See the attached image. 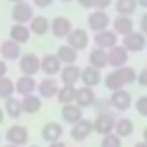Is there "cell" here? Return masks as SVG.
Returning <instances> with one entry per match:
<instances>
[{
  "label": "cell",
  "instance_id": "1",
  "mask_svg": "<svg viewBox=\"0 0 147 147\" xmlns=\"http://www.w3.org/2000/svg\"><path fill=\"white\" fill-rule=\"evenodd\" d=\"M104 85L107 90L114 92V90H121L126 85H131L137 82V71L131 66H123V67H116L113 71H109L107 75L102 78Z\"/></svg>",
  "mask_w": 147,
  "mask_h": 147
},
{
  "label": "cell",
  "instance_id": "2",
  "mask_svg": "<svg viewBox=\"0 0 147 147\" xmlns=\"http://www.w3.org/2000/svg\"><path fill=\"white\" fill-rule=\"evenodd\" d=\"M28 138H30V131L26 126L23 125H12L7 128L5 131V140L7 144L11 145H16V147H24L28 145Z\"/></svg>",
  "mask_w": 147,
  "mask_h": 147
},
{
  "label": "cell",
  "instance_id": "3",
  "mask_svg": "<svg viewBox=\"0 0 147 147\" xmlns=\"http://www.w3.org/2000/svg\"><path fill=\"white\" fill-rule=\"evenodd\" d=\"M116 116L113 113H100L95 116L94 119V131L99 133V135H107V133H113L114 131V125H116Z\"/></svg>",
  "mask_w": 147,
  "mask_h": 147
},
{
  "label": "cell",
  "instance_id": "4",
  "mask_svg": "<svg viewBox=\"0 0 147 147\" xmlns=\"http://www.w3.org/2000/svg\"><path fill=\"white\" fill-rule=\"evenodd\" d=\"M40 57L33 52H28V54H23L19 57V71L26 76H35L36 73H40Z\"/></svg>",
  "mask_w": 147,
  "mask_h": 147
},
{
  "label": "cell",
  "instance_id": "5",
  "mask_svg": "<svg viewBox=\"0 0 147 147\" xmlns=\"http://www.w3.org/2000/svg\"><path fill=\"white\" fill-rule=\"evenodd\" d=\"M121 45L126 49L128 54H135V52H142L147 45V40H145V35L140 33V31H131L130 35L123 36L121 40Z\"/></svg>",
  "mask_w": 147,
  "mask_h": 147
},
{
  "label": "cell",
  "instance_id": "6",
  "mask_svg": "<svg viewBox=\"0 0 147 147\" xmlns=\"http://www.w3.org/2000/svg\"><path fill=\"white\" fill-rule=\"evenodd\" d=\"M88 42H90V36H88V33L83 28H73L71 33L66 36V43L69 47H73L76 52L85 50L88 47Z\"/></svg>",
  "mask_w": 147,
  "mask_h": 147
},
{
  "label": "cell",
  "instance_id": "7",
  "mask_svg": "<svg viewBox=\"0 0 147 147\" xmlns=\"http://www.w3.org/2000/svg\"><path fill=\"white\" fill-rule=\"evenodd\" d=\"M35 12H33V5L28 4V2H19V4H14L12 11H11V18L14 23L18 24H28L31 19H33Z\"/></svg>",
  "mask_w": 147,
  "mask_h": 147
},
{
  "label": "cell",
  "instance_id": "8",
  "mask_svg": "<svg viewBox=\"0 0 147 147\" xmlns=\"http://www.w3.org/2000/svg\"><path fill=\"white\" fill-rule=\"evenodd\" d=\"M88 28L94 31V33H99V31H104V30H109V24H111V18L106 11H92L88 14Z\"/></svg>",
  "mask_w": 147,
  "mask_h": 147
},
{
  "label": "cell",
  "instance_id": "9",
  "mask_svg": "<svg viewBox=\"0 0 147 147\" xmlns=\"http://www.w3.org/2000/svg\"><path fill=\"white\" fill-rule=\"evenodd\" d=\"M92 133H94V121L87 119V118H83L76 125H73V128H71V138L76 142H85Z\"/></svg>",
  "mask_w": 147,
  "mask_h": 147
},
{
  "label": "cell",
  "instance_id": "10",
  "mask_svg": "<svg viewBox=\"0 0 147 147\" xmlns=\"http://www.w3.org/2000/svg\"><path fill=\"white\" fill-rule=\"evenodd\" d=\"M95 100H97L95 88H92V87H83V85L76 88V99H75V104L80 106L82 109L94 107Z\"/></svg>",
  "mask_w": 147,
  "mask_h": 147
},
{
  "label": "cell",
  "instance_id": "11",
  "mask_svg": "<svg viewBox=\"0 0 147 147\" xmlns=\"http://www.w3.org/2000/svg\"><path fill=\"white\" fill-rule=\"evenodd\" d=\"M111 24H113V31L118 36H126L131 31H135V23H133V18L131 16H121V14H118L113 19Z\"/></svg>",
  "mask_w": 147,
  "mask_h": 147
},
{
  "label": "cell",
  "instance_id": "12",
  "mask_svg": "<svg viewBox=\"0 0 147 147\" xmlns=\"http://www.w3.org/2000/svg\"><path fill=\"white\" fill-rule=\"evenodd\" d=\"M73 30V23L71 19L64 18V16H55L50 21V31L55 38H66Z\"/></svg>",
  "mask_w": 147,
  "mask_h": 147
},
{
  "label": "cell",
  "instance_id": "13",
  "mask_svg": "<svg viewBox=\"0 0 147 147\" xmlns=\"http://www.w3.org/2000/svg\"><path fill=\"white\" fill-rule=\"evenodd\" d=\"M128 59H130V55H128L126 49H125L123 45H119V43H118L116 47H113V49L107 50V62H109V66L114 67V69L126 66Z\"/></svg>",
  "mask_w": 147,
  "mask_h": 147
},
{
  "label": "cell",
  "instance_id": "14",
  "mask_svg": "<svg viewBox=\"0 0 147 147\" xmlns=\"http://www.w3.org/2000/svg\"><path fill=\"white\" fill-rule=\"evenodd\" d=\"M109 102H111L113 109H116V111H126L131 106V94L128 90H125V88L114 90V92H111Z\"/></svg>",
  "mask_w": 147,
  "mask_h": 147
},
{
  "label": "cell",
  "instance_id": "15",
  "mask_svg": "<svg viewBox=\"0 0 147 147\" xmlns=\"http://www.w3.org/2000/svg\"><path fill=\"white\" fill-rule=\"evenodd\" d=\"M40 62H42L40 69H42V73H45V76H55L62 69V64H61V61L57 59L55 54H45L40 59Z\"/></svg>",
  "mask_w": 147,
  "mask_h": 147
},
{
  "label": "cell",
  "instance_id": "16",
  "mask_svg": "<svg viewBox=\"0 0 147 147\" xmlns=\"http://www.w3.org/2000/svg\"><path fill=\"white\" fill-rule=\"evenodd\" d=\"M61 118L67 125H76L78 121L83 119V109L80 106H76L75 102L73 104H64L61 107Z\"/></svg>",
  "mask_w": 147,
  "mask_h": 147
},
{
  "label": "cell",
  "instance_id": "17",
  "mask_svg": "<svg viewBox=\"0 0 147 147\" xmlns=\"http://www.w3.org/2000/svg\"><path fill=\"white\" fill-rule=\"evenodd\" d=\"M0 55H2V59L5 62L7 61H19V57L23 55L21 45L16 43L14 40L7 38V40H4L2 43H0Z\"/></svg>",
  "mask_w": 147,
  "mask_h": 147
},
{
  "label": "cell",
  "instance_id": "18",
  "mask_svg": "<svg viewBox=\"0 0 147 147\" xmlns=\"http://www.w3.org/2000/svg\"><path fill=\"white\" fill-rule=\"evenodd\" d=\"M118 42H119V38H118V35H116L113 30L99 31V33H95V36H94V43H95V47L104 49V50H109V49L116 47Z\"/></svg>",
  "mask_w": 147,
  "mask_h": 147
},
{
  "label": "cell",
  "instance_id": "19",
  "mask_svg": "<svg viewBox=\"0 0 147 147\" xmlns=\"http://www.w3.org/2000/svg\"><path fill=\"white\" fill-rule=\"evenodd\" d=\"M62 135H64V126L61 123H57V121H49L42 128V138L47 144H52V142L61 140Z\"/></svg>",
  "mask_w": 147,
  "mask_h": 147
},
{
  "label": "cell",
  "instance_id": "20",
  "mask_svg": "<svg viewBox=\"0 0 147 147\" xmlns=\"http://www.w3.org/2000/svg\"><path fill=\"white\" fill-rule=\"evenodd\" d=\"M59 78L62 85H75L80 82L82 78V67H78L76 64H69V66H62L61 73H59Z\"/></svg>",
  "mask_w": 147,
  "mask_h": 147
},
{
  "label": "cell",
  "instance_id": "21",
  "mask_svg": "<svg viewBox=\"0 0 147 147\" xmlns=\"http://www.w3.org/2000/svg\"><path fill=\"white\" fill-rule=\"evenodd\" d=\"M57 90H59V82L55 80V76H45L42 82H38V87H36V92L40 97L43 99H52L57 95Z\"/></svg>",
  "mask_w": 147,
  "mask_h": 147
},
{
  "label": "cell",
  "instance_id": "22",
  "mask_svg": "<svg viewBox=\"0 0 147 147\" xmlns=\"http://www.w3.org/2000/svg\"><path fill=\"white\" fill-rule=\"evenodd\" d=\"M80 82L83 83V87L95 88L102 82V73L99 69L92 67V66H85V67H82V78H80Z\"/></svg>",
  "mask_w": 147,
  "mask_h": 147
},
{
  "label": "cell",
  "instance_id": "23",
  "mask_svg": "<svg viewBox=\"0 0 147 147\" xmlns=\"http://www.w3.org/2000/svg\"><path fill=\"white\" fill-rule=\"evenodd\" d=\"M36 87H38V82L35 80V76L21 75L18 78V82H16V94H19L21 97H24V95L35 94L36 92Z\"/></svg>",
  "mask_w": 147,
  "mask_h": 147
},
{
  "label": "cell",
  "instance_id": "24",
  "mask_svg": "<svg viewBox=\"0 0 147 147\" xmlns=\"http://www.w3.org/2000/svg\"><path fill=\"white\" fill-rule=\"evenodd\" d=\"M9 38L14 40L16 43L23 45V43H28V42H30L31 31H30L28 24H18V23H14V24L11 26V30H9Z\"/></svg>",
  "mask_w": 147,
  "mask_h": 147
},
{
  "label": "cell",
  "instance_id": "25",
  "mask_svg": "<svg viewBox=\"0 0 147 147\" xmlns=\"http://www.w3.org/2000/svg\"><path fill=\"white\" fill-rule=\"evenodd\" d=\"M28 28H30L31 35L43 36L50 31V21L45 16H33V19L28 23Z\"/></svg>",
  "mask_w": 147,
  "mask_h": 147
},
{
  "label": "cell",
  "instance_id": "26",
  "mask_svg": "<svg viewBox=\"0 0 147 147\" xmlns=\"http://www.w3.org/2000/svg\"><path fill=\"white\" fill-rule=\"evenodd\" d=\"M88 66H92V67H95V69H104V67H107L109 66V62H107V50H104V49H99V47H94L92 50H90V54H88Z\"/></svg>",
  "mask_w": 147,
  "mask_h": 147
},
{
  "label": "cell",
  "instance_id": "27",
  "mask_svg": "<svg viewBox=\"0 0 147 147\" xmlns=\"http://www.w3.org/2000/svg\"><path fill=\"white\" fill-rule=\"evenodd\" d=\"M55 55H57V59L61 61V64H62V66L76 64V61H78V52H76L75 49H73V47H69L67 43L61 45V47L57 49Z\"/></svg>",
  "mask_w": 147,
  "mask_h": 147
},
{
  "label": "cell",
  "instance_id": "28",
  "mask_svg": "<svg viewBox=\"0 0 147 147\" xmlns=\"http://www.w3.org/2000/svg\"><path fill=\"white\" fill-rule=\"evenodd\" d=\"M21 106H23V113L24 114H35L42 107V97L38 94L24 95V97H21Z\"/></svg>",
  "mask_w": 147,
  "mask_h": 147
},
{
  "label": "cell",
  "instance_id": "29",
  "mask_svg": "<svg viewBox=\"0 0 147 147\" xmlns=\"http://www.w3.org/2000/svg\"><path fill=\"white\" fill-rule=\"evenodd\" d=\"M4 111H5V116H9L11 119H19V118L24 114V113H23V106H21V99H18V97H9V99H5Z\"/></svg>",
  "mask_w": 147,
  "mask_h": 147
},
{
  "label": "cell",
  "instance_id": "30",
  "mask_svg": "<svg viewBox=\"0 0 147 147\" xmlns=\"http://www.w3.org/2000/svg\"><path fill=\"white\" fill-rule=\"evenodd\" d=\"M133 130H135V125H133V121L130 119V118H118L116 119V125H114V133L119 137V138H126V137H130L131 133H133Z\"/></svg>",
  "mask_w": 147,
  "mask_h": 147
},
{
  "label": "cell",
  "instance_id": "31",
  "mask_svg": "<svg viewBox=\"0 0 147 147\" xmlns=\"http://www.w3.org/2000/svg\"><path fill=\"white\" fill-rule=\"evenodd\" d=\"M76 88L78 87H75V85H62V87H59V90H57V100H59V104L61 106H64V104H73L75 102V99H76Z\"/></svg>",
  "mask_w": 147,
  "mask_h": 147
},
{
  "label": "cell",
  "instance_id": "32",
  "mask_svg": "<svg viewBox=\"0 0 147 147\" xmlns=\"http://www.w3.org/2000/svg\"><path fill=\"white\" fill-rule=\"evenodd\" d=\"M137 0H114V9L121 16H131L137 11Z\"/></svg>",
  "mask_w": 147,
  "mask_h": 147
},
{
  "label": "cell",
  "instance_id": "33",
  "mask_svg": "<svg viewBox=\"0 0 147 147\" xmlns=\"http://www.w3.org/2000/svg\"><path fill=\"white\" fill-rule=\"evenodd\" d=\"M14 92H16V83L11 78H7V76L0 78V99L5 100V99L12 97Z\"/></svg>",
  "mask_w": 147,
  "mask_h": 147
},
{
  "label": "cell",
  "instance_id": "34",
  "mask_svg": "<svg viewBox=\"0 0 147 147\" xmlns=\"http://www.w3.org/2000/svg\"><path fill=\"white\" fill-rule=\"evenodd\" d=\"M100 147H121V138L113 131V133H107L102 137V142H100Z\"/></svg>",
  "mask_w": 147,
  "mask_h": 147
},
{
  "label": "cell",
  "instance_id": "35",
  "mask_svg": "<svg viewBox=\"0 0 147 147\" xmlns=\"http://www.w3.org/2000/svg\"><path fill=\"white\" fill-rule=\"evenodd\" d=\"M94 107H95V111H97V114H100V113H111V102H109V97H100V99H97L95 100V104H94Z\"/></svg>",
  "mask_w": 147,
  "mask_h": 147
},
{
  "label": "cell",
  "instance_id": "36",
  "mask_svg": "<svg viewBox=\"0 0 147 147\" xmlns=\"http://www.w3.org/2000/svg\"><path fill=\"white\" fill-rule=\"evenodd\" d=\"M135 111L142 116V118H147V95H142L137 99L135 102Z\"/></svg>",
  "mask_w": 147,
  "mask_h": 147
},
{
  "label": "cell",
  "instance_id": "37",
  "mask_svg": "<svg viewBox=\"0 0 147 147\" xmlns=\"http://www.w3.org/2000/svg\"><path fill=\"white\" fill-rule=\"evenodd\" d=\"M114 0H94V9L95 11H107Z\"/></svg>",
  "mask_w": 147,
  "mask_h": 147
},
{
  "label": "cell",
  "instance_id": "38",
  "mask_svg": "<svg viewBox=\"0 0 147 147\" xmlns=\"http://www.w3.org/2000/svg\"><path fill=\"white\" fill-rule=\"evenodd\" d=\"M137 82H138L140 87H147V67L142 69L138 75H137Z\"/></svg>",
  "mask_w": 147,
  "mask_h": 147
},
{
  "label": "cell",
  "instance_id": "39",
  "mask_svg": "<svg viewBox=\"0 0 147 147\" xmlns=\"http://www.w3.org/2000/svg\"><path fill=\"white\" fill-rule=\"evenodd\" d=\"M54 4V0H33V5L40 7V9H47Z\"/></svg>",
  "mask_w": 147,
  "mask_h": 147
},
{
  "label": "cell",
  "instance_id": "40",
  "mask_svg": "<svg viewBox=\"0 0 147 147\" xmlns=\"http://www.w3.org/2000/svg\"><path fill=\"white\" fill-rule=\"evenodd\" d=\"M140 33L147 35V12L140 18Z\"/></svg>",
  "mask_w": 147,
  "mask_h": 147
},
{
  "label": "cell",
  "instance_id": "41",
  "mask_svg": "<svg viewBox=\"0 0 147 147\" xmlns=\"http://www.w3.org/2000/svg\"><path fill=\"white\" fill-rule=\"evenodd\" d=\"M7 71H9V67H7V62H5L4 59H0V78L7 76Z\"/></svg>",
  "mask_w": 147,
  "mask_h": 147
},
{
  "label": "cell",
  "instance_id": "42",
  "mask_svg": "<svg viewBox=\"0 0 147 147\" xmlns=\"http://www.w3.org/2000/svg\"><path fill=\"white\" fill-rule=\"evenodd\" d=\"M76 2L83 9H94V0H76Z\"/></svg>",
  "mask_w": 147,
  "mask_h": 147
},
{
  "label": "cell",
  "instance_id": "43",
  "mask_svg": "<svg viewBox=\"0 0 147 147\" xmlns=\"http://www.w3.org/2000/svg\"><path fill=\"white\" fill-rule=\"evenodd\" d=\"M49 147H67V144H66V142H62V140H57V142L49 144Z\"/></svg>",
  "mask_w": 147,
  "mask_h": 147
},
{
  "label": "cell",
  "instance_id": "44",
  "mask_svg": "<svg viewBox=\"0 0 147 147\" xmlns=\"http://www.w3.org/2000/svg\"><path fill=\"white\" fill-rule=\"evenodd\" d=\"M137 4H138V7H142V9H147V0H137Z\"/></svg>",
  "mask_w": 147,
  "mask_h": 147
},
{
  "label": "cell",
  "instance_id": "45",
  "mask_svg": "<svg viewBox=\"0 0 147 147\" xmlns=\"http://www.w3.org/2000/svg\"><path fill=\"white\" fill-rule=\"evenodd\" d=\"M4 118H5V111H4V107H0V125H2Z\"/></svg>",
  "mask_w": 147,
  "mask_h": 147
},
{
  "label": "cell",
  "instance_id": "46",
  "mask_svg": "<svg viewBox=\"0 0 147 147\" xmlns=\"http://www.w3.org/2000/svg\"><path fill=\"white\" fill-rule=\"evenodd\" d=\"M133 147H147V142H144V140H140V142H137Z\"/></svg>",
  "mask_w": 147,
  "mask_h": 147
},
{
  "label": "cell",
  "instance_id": "47",
  "mask_svg": "<svg viewBox=\"0 0 147 147\" xmlns=\"http://www.w3.org/2000/svg\"><path fill=\"white\" fill-rule=\"evenodd\" d=\"M142 138H144V142H147V128L144 130V133H142Z\"/></svg>",
  "mask_w": 147,
  "mask_h": 147
},
{
  "label": "cell",
  "instance_id": "48",
  "mask_svg": "<svg viewBox=\"0 0 147 147\" xmlns=\"http://www.w3.org/2000/svg\"><path fill=\"white\" fill-rule=\"evenodd\" d=\"M12 4H19V2H26V0H11Z\"/></svg>",
  "mask_w": 147,
  "mask_h": 147
},
{
  "label": "cell",
  "instance_id": "49",
  "mask_svg": "<svg viewBox=\"0 0 147 147\" xmlns=\"http://www.w3.org/2000/svg\"><path fill=\"white\" fill-rule=\"evenodd\" d=\"M59 2H64V4H67V2H73V0H59Z\"/></svg>",
  "mask_w": 147,
  "mask_h": 147
},
{
  "label": "cell",
  "instance_id": "50",
  "mask_svg": "<svg viewBox=\"0 0 147 147\" xmlns=\"http://www.w3.org/2000/svg\"><path fill=\"white\" fill-rule=\"evenodd\" d=\"M4 147H16V145H11V144H5Z\"/></svg>",
  "mask_w": 147,
  "mask_h": 147
},
{
  "label": "cell",
  "instance_id": "51",
  "mask_svg": "<svg viewBox=\"0 0 147 147\" xmlns=\"http://www.w3.org/2000/svg\"><path fill=\"white\" fill-rule=\"evenodd\" d=\"M28 147H40V145H35V144H33V145H28Z\"/></svg>",
  "mask_w": 147,
  "mask_h": 147
},
{
  "label": "cell",
  "instance_id": "52",
  "mask_svg": "<svg viewBox=\"0 0 147 147\" xmlns=\"http://www.w3.org/2000/svg\"><path fill=\"white\" fill-rule=\"evenodd\" d=\"M0 140H2V137H0Z\"/></svg>",
  "mask_w": 147,
  "mask_h": 147
},
{
  "label": "cell",
  "instance_id": "53",
  "mask_svg": "<svg viewBox=\"0 0 147 147\" xmlns=\"http://www.w3.org/2000/svg\"><path fill=\"white\" fill-rule=\"evenodd\" d=\"M145 67H147V66H145Z\"/></svg>",
  "mask_w": 147,
  "mask_h": 147
}]
</instances>
